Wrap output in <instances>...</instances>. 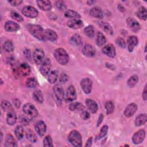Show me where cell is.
<instances>
[{
  "mask_svg": "<svg viewBox=\"0 0 147 147\" xmlns=\"http://www.w3.org/2000/svg\"><path fill=\"white\" fill-rule=\"evenodd\" d=\"M146 136V132L144 129H140L136 131L132 137V142L137 145L142 142Z\"/></svg>",
  "mask_w": 147,
  "mask_h": 147,
  "instance_id": "6",
  "label": "cell"
},
{
  "mask_svg": "<svg viewBox=\"0 0 147 147\" xmlns=\"http://www.w3.org/2000/svg\"><path fill=\"white\" fill-rule=\"evenodd\" d=\"M118 9H119V10H120V11H125V8H124L121 5H119L118 6Z\"/></svg>",
  "mask_w": 147,
  "mask_h": 147,
  "instance_id": "57",
  "label": "cell"
},
{
  "mask_svg": "<svg viewBox=\"0 0 147 147\" xmlns=\"http://www.w3.org/2000/svg\"><path fill=\"white\" fill-rule=\"evenodd\" d=\"M83 54L87 57H93L95 54V49L90 44H86L82 49Z\"/></svg>",
  "mask_w": 147,
  "mask_h": 147,
  "instance_id": "19",
  "label": "cell"
},
{
  "mask_svg": "<svg viewBox=\"0 0 147 147\" xmlns=\"http://www.w3.org/2000/svg\"><path fill=\"white\" fill-rule=\"evenodd\" d=\"M146 85H145V87H144V90H143V91H142V98H143V99L145 100V101H146V96H147V95H146Z\"/></svg>",
  "mask_w": 147,
  "mask_h": 147,
  "instance_id": "54",
  "label": "cell"
},
{
  "mask_svg": "<svg viewBox=\"0 0 147 147\" xmlns=\"http://www.w3.org/2000/svg\"><path fill=\"white\" fill-rule=\"evenodd\" d=\"M17 121V115L14 111V109L7 112L6 117L7 123L9 125H13L16 123Z\"/></svg>",
  "mask_w": 147,
  "mask_h": 147,
  "instance_id": "24",
  "label": "cell"
},
{
  "mask_svg": "<svg viewBox=\"0 0 147 147\" xmlns=\"http://www.w3.org/2000/svg\"><path fill=\"white\" fill-rule=\"evenodd\" d=\"M58 79V72L57 71H52L49 73L48 76V81L50 83H55Z\"/></svg>",
  "mask_w": 147,
  "mask_h": 147,
  "instance_id": "35",
  "label": "cell"
},
{
  "mask_svg": "<svg viewBox=\"0 0 147 147\" xmlns=\"http://www.w3.org/2000/svg\"><path fill=\"white\" fill-rule=\"evenodd\" d=\"M3 137V134H2V132H1V141L2 142V138Z\"/></svg>",
  "mask_w": 147,
  "mask_h": 147,
  "instance_id": "59",
  "label": "cell"
},
{
  "mask_svg": "<svg viewBox=\"0 0 147 147\" xmlns=\"http://www.w3.org/2000/svg\"><path fill=\"white\" fill-rule=\"evenodd\" d=\"M43 146L45 147H52L53 146L52 139L50 136H47L43 140Z\"/></svg>",
  "mask_w": 147,
  "mask_h": 147,
  "instance_id": "44",
  "label": "cell"
},
{
  "mask_svg": "<svg viewBox=\"0 0 147 147\" xmlns=\"http://www.w3.org/2000/svg\"><path fill=\"white\" fill-rule=\"evenodd\" d=\"M44 57V52L42 49H36L33 53V59L36 64H40L43 61Z\"/></svg>",
  "mask_w": 147,
  "mask_h": 147,
  "instance_id": "12",
  "label": "cell"
},
{
  "mask_svg": "<svg viewBox=\"0 0 147 147\" xmlns=\"http://www.w3.org/2000/svg\"><path fill=\"white\" fill-rule=\"evenodd\" d=\"M53 55L56 61L61 65H66L69 61V55L63 48H59L55 49Z\"/></svg>",
  "mask_w": 147,
  "mask_h": 147,
  "instance_id": "1",
  "label": "cell"
},
{
  "mask_svg": "<svg viewBox=\"0 0 147 147\" xmlns=\"http://www.w3.org/2000/svg\"><path fill=\"white\" fill-rule=\"evenodd\" d=\"M65 17L71 19H80L81 16L76 11L72 10H67L64 13Z\"/></svg>",
  "mask_w": 147,
  "mask_h": 147,
  "instance_id": "30",
  "label": "cell"
},
{
  "mask_svg": "<svg viewBox=\"0 0 147 147\" xmlns=\"http://www.w3.org/2000/svg\"><path fill=\"white\" fill-rule=\"evenodd\" d=\"M126 24L129 29L135 33L138 32L141 28L139 22L136 20L131 17L127 18L126 20Z\"/></svg>",
  "mask_w": 147,
  "mask_h": 147,
  "instance_id": "11",
  "label": "cell"
},
{
  "mask_svg": "<svg viewBox=\"0 0 147 147\" xmlns=\"http://www.w3.org/2000/svg\"><path fill=\"white\" fill-rule=\"evenodd\" d=\"M51 68V61L49 58H46L40 68V72L43 76H47L49 74Z\"/></svg>",
  "mask_w": 147,
  "mask_h": 147,
  "instance_id": "10",
  "label": "cell"
},
{
  "mask_svg": "<svg viewBox=\"0 0 147 147\" xmlns=\"http://www.w3.org/2000/svg\"><path fill=\"white\" fill-rule=\"evenodd\" d=\"M83 21L80 19H71L67 22V26L74 29H80L83 26Z\"/></svg>",
  "mask_w": 147,
  "mask_h": 147,
  "instance_id": "18",
  "label": "cell"
},
{
  "mask_svg": "<svg viewBox=\"0 0 147 147\" xmlns=\"http://www.w3.org/2000/svg\"><path fill=\"white\" fill-rule=\"evenodd\" d=\"M92 144V137H89V138L87 140L86 143V145H85V146H86V147H87H87L91 146Z\"/></svg>",
  "mask_w": 147,
  "mask_h": 147,
  "instance_id": "52",
  "label": "cell"
},
{
  "mask_svg": "<svg viewBox=\"0 0 147 147\" xmlns=\"http://www.w3.org/2000/svg\"><path fill=\"white\" fill-rule=\"evenodd\" d=\"M34 129L37 134L40 137H42L47 131V126L44 121H38L36 123Z\"/></svg>",
  "mask_w": 147,
  "mask_h": 147,
  "instance_id": "13",
  "label": "cell"
},
{
  "mask_svg": "<svg viewBox=\"0 0 147 147\" xmlns=\"http://www.w3.org/2000/svg\"><path fill=\"white\" fill-rule=\"evenodd\" d=\"M68 140L69 142L74 146L80 147L82 145L81 134L77 130H72L68 136Z\"/></svg>",
  "mask_w": 147,
  "mask_h": 147,
  "instance_id": "3",
  "label": "cell"
},
{
  "mask_svg": "<svg viewBox=\"0 0 147 147\" xmlns=\"http://www.w3.org/2000/svg\"><path fill=\"white\" fill-rule=\"evenodd\" d=\"M138 82V77L136 75L131 76L127 81V84L130 88L134 87Z\"/></svg>",
  "mask_w": 147,
  "mask_h": 147,
  "instance_id": "34",
  "label": "cell"
},
{
  "mask_svg": "<svg viewBox=\"0 0 147 147\" xmlns=\"http://www.w3.org/2000/svg\"><path fill=\"white\" fill-rule=\"evenodd\" d=\"M107 131H108L107 125H103L100 130V132L99 134V138H102L104 137L107 134Z\"/></svg>",
  "mask_w": 147,
  "mask_h": 147,
  "instance_id": "46",
  "label": "cell"
},
{
  "mask_svg": "<svg viewBox=\"0 0 147 147\" xmlns=\"http://www.w3.org/2000/svg\"><path fill=\"white\" fill-rule=\"evenodd\" d=\"M3 49L7 52H11L14 50V46L12 42L10 40L6 41L3 44Z\"/></svg>",
  "mask_w": 147,
  "mask_h": 147,
  "instance_id": "43",
  "label": "cell"
},
{
  "mask_svg": "<svg viewBox=\"0 0 147 147\" xmlns=\"http://www.w3.org/2000/svg\"><path fill=\"white\" fill-rule=\"evenodd\" d=\"M103 114H100L99 116L98 120V122H97V124H96L97 127H98L102 123V122L103 121Z\"/></svg>",
  "mask_w": 147,
  "mask_h": 147,
  "instance_id": "53",
  "label": "cell"
},
{
  "mask_svg": "<svg viewBox=\"0 0 147 147\" xmlns=\"http://www.w3.org/2000/svg\"><path fill=\"white\" fill-rule=\"evenodd\" d=\"M147 116L145 113L140 114L138 116L136 117L135 119V125L136 126H142L146 122Z\"/></svg>",
  "mask_w": 147,
  "mask_h": 147,
  "instance_id": "27",
  "label": "cell"
},
{
  "mask_svg": "<svg viewBox=\"0 0 147 147\" xmlns=\"http://www.w3.org/2000/svg\"><path fill=\"white\" fill-rule=\"evenodd\" d=\"M13 103H14V105L15 106V107H19L20 105H21V103H20V101L18 100V99H14L13 100Z\"/></svg>",
  "mask_w": 147,
  "mask_h": 147,
  "instance_id": "56",
  "label": "cell"
},
{
  "mask_svg": "<svg viewBox=\"0 0 147 147\" xmlns=\"http://www.w3.org/2000/svg\"><path fill=\"white\" fill-rule=\"evenodd\" d=\"M54 95L56 97V100L59 103H61L64 96V92L63 88L60 84H56L53 87V88Z\"/></svg>",
  "mask_w": 147,
  "mask_h": 147,
  "instance_id": "9",
  "label": "cell"
},
{
  "mask_svg": "<svg viewBox=\"0 0 147 147\" xmlns=\"http://www.w3.org/2000/svg\"><path fill=\"white\" fill-rule=\"evenodd\" d=\"M80 86L83 92L86 94H88L91 91L92 82L90 79L88 78H85L81 80Z\"/></svg>",
  "mask_w": 147,
  "mask_h": 147,
  "instance_id": "7",
  "label": "cell"
},
{
  "mask_svg": "<svg viewBox=\"0 0 147 147\" xmlns=\"http://www.w3.org/2000/svg\"><path fill=\"white\" fill-rule=\"evenodd\" d=\"M36 3L38 7L44 11H49L52 9L51 2L49 1H37Z\"/></svg>",
  "mask_w": 147,
  "mask_h": 147,
  "instance_id": "23",
  "label": "cell"
},
{
  "mask_svg": "<svg viewBox=\"0 0 147 147\" xmlns=\"http://www.w3.org/2000/svg\"><path fill=\"white\" fill-rule=\"evenodd\" d=\"M105 107L106 110V113L107 115L111 114L114 110V105L112 101H107L105 105Z\"/></svg>",
  "mask_w": 147,
  "mask_h": 147,
  "instance_id": "41",
  "label": "cell"
},
{
  "mask_svg": "<svg viewBox=\"0 0 147 147\" xmlns=\"http://www.w3.org/2000/svg\"><path fill=\"white\" fill-rule=\"evenodd\" d=\"M138 40L137 37L136 36H129L127 40L128 51L130 52H133L134 48L138 44Z\"/></svg>",
  "mask_w": 147,
  "mask_h": 147,
  "instance_id": "16",
  "label": "cell"
},
{
  "mask_svg": "<svg viewBox=\"0 0 147 147\" xmlns=\"http://www.w3.org/2000/svg\"><path fill=\"white\" fill-rule=\"evenodd\" d=\"M8 2L9 3L11 4V5H12L13 6H19L20 5H21V3L22 2V1L13 0V1H10Z\"/></svg>",
  "mask_w": 147,
  "mask_h": 147,
  "instance_id": "51",
  "label": "cell"
},
{
  "mask_svg": "<svg viewBox=\"0 0 147 147\" xmlns=\"http://www.w3.org/2000/svg\"><path fill=\"white\" fill-rule=\"evenodd\" d=\"M16 137L18 140H21L24 136V128L21 125H18L14 130Z\"/></svg>",
  "mask_w": 147,
  "mask_h": 147,
  "instance_id": "36",
  "label": "cell"
},
{
  "mask_svg": "<svg viewBox=\"0 0 147 147\" xmlns=\"http://www.w3.org/2000/svg\"><path fill=\"white\" fill-rule=\"evenodd\" d=\"M25 136L27 140L32 142H36L37 138L35 133L30 129H27L25 131Z\"/></svg>",
  "mask_w": 147,
  "mask_h": 147,
  "instance_id": "31",
  "label": "cell"
},
{
  "mask_svg": "<svg viewBox=\"0 0 147 147\" xmlns=\"http://www.w3.org/2000/svg\"><path fill=\"white\" fill-rule=\"evenodd\" d=\"M55 5L56 6V7L60 10H64L66 9L67 7L65 5V3H64V2L62 1H56L55 2Z\"/></svg>",
  "mask_w": 147,
  "mask_h": 147,
  "instance_id": "47",
  "label": "cell"
},
{
  "mask_svg": "<svg viewBox=\"0 0 147 147\" xmlns=\"http://www.w3.org/2000/svg\"><path fill=\"white\" fill-rule=\"evenodd\" d=\"M10 16L13 19H14V20H16L18 22H22L24 20L20 14H19L18 13L15 12V11L11 12Z\"/></svg>",
  "mask_w": 147,
  "mask_h": 147,
  "instance_id": "45",
  "label": "cell"
},
{
  "mask_svg": "<svg viewBox=\"0 0 147 147\" xmlns=\"http://www.w3.org/2000/svg\"><path fill=\"white\" fill-rule=\"evenodd\" d=\"M71 42L77 45V46H79L80 45H82V38L81 37V36L79 35V34H74L72 37H71Z\"/></svg>",
  "mask_w": 147,
  "mask_h": 147,
  "instance_id": "39",
  "label": "cell"
},
{
  "mask_svg": "<svg viewBox=\"0 0 147 147\" xmlns=\"http://www.w3.org/2000/svg\"><path fill=\"white\" fill-rule=\"evenodd\" d=\"M30 68L29 65L26 63H22L18 66V72L19 75H21V76H28L30 74Z\"/></svg>",
  "mask_w": 147,
  "mask_h": 147,
  "instance_id": "20",
  "label": "cell"
},
{
  "mask_svg": "<svg viewBox=\"0 0 147 147\" xmlns=\"http://www.w3.org/2000/svg\"><path fill=\"white\" fill-rule=\"evenodd\" d=\"M137 110V106L134 103L129 104L124 110V115L127 118L132 117Z\"/></svg>",
  "mask_w": 147,
  "mask_h": 147,
  "instance_id": "15",
  "label": "cell"
},
{
  "mask_svg": "<svg viewBox=\"0 0 147 147\" xmlns=\"http://www.w3.org/2000/svg\"><path fill=\"white\" fill-rule=\"evenodd\" d=\"M33 96L34 99L38 103H41L44 101L43 94L40 90H36L33 94Z\"/></svg>",
  "mask_w": 147,
  "mask_h": 147,
  "instance_id": "33",
  "label": "cell"
},
{
  "mask_svg": "<svg viewBox=\"0 0 147 147\" xmlns=\"http://www.w3.org/2000/svg\"><path fill=\"white\" fill-rule=\"evenodd\" d=\"M24 54H25V56H26V57L27 59H30V57H31V55H30V52L29 49H26L24 51Z\"/></svg>",
  "mask_w": 147,
  "mask_h": 147,
  "instance_id": "55",
  "label": "cell"
},
{
  "mask_svg": "<svg viewBox=\"0 0 147 147\" xmlns=\"http://www.w3.org/2000/svg\"><path fill=\"white\" fill-rule=\"evenodd\" d=\"M80 116H81V118L83 119L87 120V119H88L90 118V113L88 111H83L81 113Z\"/></svg>",
  "mask_w": 147,
  "mask_h": 147,
  "instance_id": "50",
  "label": "cell"
},
{
  "mask_svg": "<svg viewBox=\"0 0 147 147\" xmlns=\"http://www.w3.org/2000/svg\"><path fill=\"white\" fill-rule=\"evenodd\" d=\"M1 107L2 110L5 111H9L13 110V107L11 104L7 100H3L1 102Z\"/></svg>",
  "mask_w": 147,
  "mask_h": 147,
  "instance_id": "42",
  "label": "cell"
},
{
  "mask_svg": "<svg viewBox=\"0 0 147 147\" xmlns=\"http://www.w3.org/2000/svg\"><path fill=\"white\" fill-rule=\"evenodd\" d=\"M45 38L50 41H55L57 39V34L54 30L47 29L44 31Z\"/></svg>",
  "mask_w": 147,
  "mask_h": 147,
  "instance_id": "21",
  "label": "cell"
},
{
  "mask_svg": "<svg viewBox=\"0 0 147 147\" xmlns=\"http://www.w3.org/2000/svg\"><path fill=\"white\" fill-rule=\"evenodd\" d=\"M116 43L121 48H125L126 47V43L125 42V40L121 37H118L117 40H116Z\"/></svg>",
  "mask_w": 147,
  "mask_h": 147,
  "instance_id": "48",
  "label": "cell"
},
{
  "mask_svg": "<svg viewBox=\"0 0 147 147\" xmlns=\"http://www.w3.org/2000/svg\"><path fill=\"white\" fill-rule=\"evenodd\" d=\"M68 109L71 111H78V110H83L84 109V106L82 103H81L80 102H75L71 103L69 105Z\"/></svg>",
  "mask_w": 147,
  "mask_h": 147,
  "instance_id": "28",
  "label": "cell"
},
{
  "mask_svg": "<svg viewBox=\"0 0 147 147\" xmlns=\"http://www.w3.org/2000/svg\"><path fill=\"white\" fill-rule=\"evenodd\" d=\"M94 2H95V1H87V3L89 5H92Z\"/></svg>",
  "mask_w": 147,
  "mask_h": 147,
  "instance_id": "58",
  "label": "cell"
},
{
  "mask_svg": "<svg viewBox=\"0 0 147 147\" xmlns=\"http://www.w3.org/2000/svg\"><path fill=\"white\" fill-rule=\"evenodd\" d=\"M86 104L88 109L91 113L94 114L96 113L98 109V106L95 100L91 99H87L86 100Z\"/></svg>",
  "mask_w": 147,
  "mask_h": 147,
  "instance_id": "22",
  "label": "cell"
},
{
  "mask_svg": "<svg viewBox=\"0 0 147 147\" xmlns=\"http://www.w3.org/2000/svg\"><path fill=\"white\" fill-rule=\"evenodd\" d=\"M26 86L28 88H32L37 86V82L34 78H29L26 81Z\"/></svg>",
  "mask_w": 147,
  "mask_h": 147,
  "instance_id": "40",
  "label": "cell"
},
{
  "mask_svg": "<svg viewBox=\"0 0 147 147\" xmlns=\"http://www.w3.org/2000/svg\"><path fill=\"white\" fill-rule=\"evenodd\" d=\"M28 30L30 34L37 39L44 41L45 40L44 36V30L42 26L39 25H29L28 26Z\"/></svg>",
  "mask_w": 147,
  "mask_h": 147,
  "instance_id": "2",
  "label": "cell"
},
{
  "mask_svg": "<svg viewBox=\"0 0 147 147\" xmlns=\"http://www.w3.org/2000/svg\"><path fill=\"white\" fill-rule=\"evenodd\" d=\"M22 111L26 115L31 117H36L38 115L37 109L34 105L30 103H26L23 106Z\"/></svg>",
  "mask_w": 147,
  "mask_h": 147,
  "instance_id": "4",
  "label": "cell"
},
{
  "mask_svg": "<svg viewBox=\"0 0 147 147\" xmlns=\"http://www.w3.org/2000/svg\"><path fill=\"white\" fill-rule=\"evenodd\" d=\"M84 32L86 35L90 38H92L94 36V34H95L94 28L91 25L86 26L84 29Z\"/></svg>",
  "mask_w": 147,
  "mask_h": 147,
  "instance_id": "38",
  "label": "cell"
},
{
  "mask_svg": "<svg viewBox=\"0 0 147 147\" xmlns=\"http://www.w3.org/2000/svg\"><path fill=\"white\" fill-rule=\"evenodd\" d=\"M146 14H147L146 9L144 6L140 7L138 9V10L136 13L137 16L140 20H146Z\"/></svg>",
  "mask_w": 147,
  "mask_h": 147,
  "instance_id": "32",
  "label": "cell"
},
{
  "mask_svg": "<svg viewBox=\"0 0 147 147\" xmlns=\"http://www.w3.org/2000/svg\"><path fill=\"white\" fill-rule=\"evenodd\" d=\"M99 25L104 30V31H105L107 33L110 34H113L112 28L108 23L105 22H100Z\"/></svg>",
  "mask_w": 147,
  "mask_h": 147,
  "instance_id": "37",
  "label": "cell"
},
{
  "mask_svg": "<svg viewBox=\"0 0 147 147\" xmlns=\"http://www.w3.org/2000/svg\"><path fill=\"white\" fill-rule=\"evenodd\" d=\"M4 28L7 32H16L20 29V26L17 23L14 21H7L5 22Z\"/></svg>",
  "mask_w": 147,
  "mask_h": 147,
  "instance_id": "17",
  "label": "cell"
},
{
  "mask_svg": "<svg viewBox=\"0 0 147 147\" xmlns=\"http://www.w3.org/2000/svg\"><path fill=\"white\" fill-rule=\"evenodd\" d=\"M90 14L91 16L99 19H102L103 18V11L101 9L98 7H92L90 11Z\"/></svg>",
  "mask_w": 147,
  "mask_h": 147,
  "instance_id": "25",
  "label": "cell"
},
{
  "mask_svg": "<svg viewBox=\"0 0 147 147\" xmlns=\"http://www.w3.org/2000/svg\"><path fill=\"white\" fill-rule=\"evenodd\" d=\"M76 98V92L74 86H69L66 91L65 100L66 102H71L75 100Z\"/></svg>",
  "mask_w": 147,
  "mask_h": 147,
  "instance_id": "8",
  "label": "cell"
},
{
  "mask_svg": "<svg viewBox=\"0 0 147 147\" xmlns=\"http://www.w3.org/2000/svg\"><path fill=\"white\" fill-rule=\"evenodd\" d=\"M18 146V144H17V141L14 138V137L11 134H8L6 137L5 146L10 147V146Z\"/></svg>",
  "mask_w": 147,
  "mask_h": 147,
  "instance_id": "26",
  "label": "cell"
},
{
  "mask_svg": "<svg viewBox=\"0 0 147 147\" xmlns=\"http://www.w3.org/2000/svg\"><path fill=\"white\" fill-rule=\"evenodd\" d=\"M102 52L106 55V56L110 57H114L116 55L115 49L114 47V45L111 44H109L106 45H105L102 48Z\"/></svg>",
  "mask_w": 147,
  "mask_h": 147,
  "instance_id": "14",
  "label": "cell"
},
{
  "mask_svg": "<svg viewBox=\"0 0 147 147\" xmlns=\"http://www.w3.org/2000/svg\"><path fill=\"white\" fill-rule=\"evenodd\" d=\"M21 13L25 16L29 18H35L38 16V11L34 7L31 6H26L21 10Z\"/></svg>",
  "mask_w": 147,
  "mask_h": 147,
  "instance_id": "5",
  "label": "cell"
},
{
  "mask_svg": "<svg viewBox=\"0 0 147 147\" xmlns=\"http://www.w3.org/2000/svg\"><path fill=\"white\" fill-rule=\"evenodd\" d=\"M106 42V38L104 34L100 32H98L96 35V44L99 46L101 47Z\"/></svg>",
  "mask_w": 147,
  "mask_h": 147,
  "instance_id": "29",
  "label": "cell"
},
{
  "mask_svg": "<svg viewBox=\"0 0 147 147\" xmlns=\"http://www.w3.org/2000/svg\"><path fill=\"white\" fill-rule=\"evenodd\" d=\"M68 80V76L65 74H62L59 78V82L60 83H65Z\"/></svg>",
  "mask_w": 147,
  "mask_h": 147,
  "instance_id": "49",
  "label": "cell"
}]
</instances>
